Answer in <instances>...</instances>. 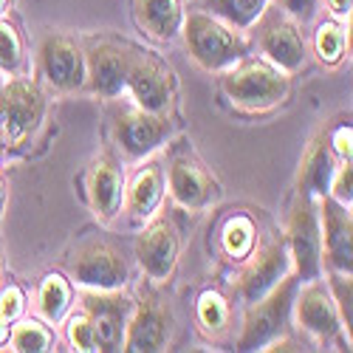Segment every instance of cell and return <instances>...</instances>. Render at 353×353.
<instances>
[{"mask_svg":"<svg viewBox=\"0 0 353 353\" xmlns=\"http://www.w3.org/2000/svg\"><path fill=\"white\" fill-rule=\"evenodd\" d=\"M184 43L192 60L203 71H226L246 60L249 43L241 37L238 28L226 26L210 12H190L181 23Z\"/></svg>","mask_w":353,"mask_h":353,"instance_id":"obj_1","label":"cell"},{"mask_svg":"<svg viewBox=\"0 0 353 353\" xmlns=\"http://www.w3.org/2000/svg\"><path fill=\"white\" fill-rule=\"evenodd\" d=\"M221 88L234 108L260 113V110L277 108L288 97L291 82H288V74H283L272 63L241 60L238 65L226 68Z\"/></svg>","mask_w":353,"mask_h":353,"instance_id":"obj_2","label":"cell"},{"mask_svg":"<svg viewBox=\"0 0 353 353\" xmlns=\"http://www.w3.org/2000/svg\"><path fill=\"white\" fill-rule=\"evenodd\" d=\"M300 288L297 274H285L269 294H263L260 300L246 303L243 314V328L238 336V350H263L274 339L283 336L288 325V314L294 308V294Z\"/></svg>","mask_w":353,"mask_h":353,"instance_id":"obj_3","label":"cell"},{"mask_svg":"<svg viewBox=\"0 0 353 353\" xmlns=\"http://www.w3.org/2000/svg\"><path fill=\"white\" fill-rule=\"evenodd\" d=\"M46 116V97L32 79H9L0 91V136L9 147L28 141Z\"/></svg>","mask_w":353,"mask_h":353,"instance_id":"obj_4","label":"cell"},{"mask_svg":"<svg viewBox=\"0 0 353 353\" xmlns=\"http://www.w3.org/2000/svg\"><path fill=\"white\" fill-rule=\"evenodd\" d=\"M288 252L297 266L300 283L322 277V232H319V210L316 198L297 192L288 212Z\"/></svg>","mask_w":353,"mask_h":353,"instance_id":"obj_5","label":"cell"},{"mask_svg":"<svg viewBox=\"0 0 353 353\" xmlns=\"http://www.w3.org/2000/svg\"><path fill=\"white\" fill-rule=\"evenodd\" d=\"M172 136V122L167 113H150L141 108L122 110L113 122V139L119 144V150L130 161H141L153 156L159 147Z\"/></svg>","mask_w":353,"mask_h":353,"instance_id":"obj_6","label":"cell"},{"mask_svg":"<svg viewBox=\"0 0 353 353\" xmlns=\"http://www.w3.org/2000/svg\"><path fill=\"white\" fill-rule=\"evenodd\" d=\"M37 68L48 88L71 94L85 85V51L63 32H48L37 51Z\"/></svg>","mask_w":353,"mask_h":353,"instance_id":"obj_7","label":"cell"},{"mask_svg":"<svg viewBox=\"0 0 353 353\" xmlns=\"http://www.w3.org/2000/svg\"><path fill=\"white\" fill-rule=\"evenodd\" d=\"M125 91L133 97L136 108L150 110V113H167L170 110V102H172L170 68L159 60L156 54L130 48Z\"/></svg>","mask_w":353,"mask_h":353,"instance_id":"obj_8","label":"cell"},{"mask_svg":"<svg viewBox=\"0 0 353 353\" xmlns=\"http://www.w3.org/2000/svg\"><path fill=\"white\" fill-rule=\"evenodd\" d=\"M71 277L88 291H119L128 283V263L105 241H88L71 260Z\"/></svg>","mask_w":353,"mask_h":353,"instance_id":"obj_9","label":"cell"},{"mask_svg":"<svg viewBox=\"0 0 353 353\" xmlns=\"http://www.w3.org/2000/svg\"><path fill=\"white\" fill-rule=\"evenodd\" d=\"M257 20H260L257 46H260L263 54H266V60L274 68H280L283 74L300 71L303 63H305V43L297 32V26L285 17V12H277V9H269V6Z\"/></svg>","mask_w":353,"mask_h":353,"instance_id":"obj_10","label":"cell"},{"mask_svg":"<svg viewBox=\"0 0 353 353\" xmlns=\"http://www.w3.org/2000/svg\"><path fill=\"white\" fill-rule=\"evenodd\" d=\"M179 254H181L179 229L164 215L153 218L136 238V260L141 272L153 283L170 280V274L175 272V263H179Z\"/></svg>","mask_w":353,"mask_h":353,"instance_id":"obj_11","label":"cell"},{"mask_svg":"<svg viewBox=\"0 0 353 353\" xmlns=\"http://www.w3.org/2000/svg\"><path fill=\"white\" fill-rule=\"evenodd\" d=\"M128 63H130V48L99 40L91 43L85 51V85L88 91L99 99H116L125 94V79H128Z\"/></svg>","mask_w":353,"mask_h":353,"instance_id":"obj_12","label":"cell"},{"mask_svg":"<svg viewBox=\"0 0 353 353\" xmlns=\"http://www.w3.org/2000/svg\"><path fill=\"white\" fill-rule=\"evenodd\" d=\"M82 311L88 314L97 336V350H122L125 331L133 303L116 291H88L82 297Z\"/></svg>","mask_w":353,"mask_h":353,"instance_id":"obj_13","label":"cell"},{"mask_svg":"<svg viewBox=\"0 0 353 353\" xmlns=\"http://www.w3.org/2000/svg\"><path fill=\"white\" fill-rule=\"evenodd\" d=\"M316 210L322 218V254H325L331 272L350 274L353 269V221L350 207H342L331 195L316 198Z\"/></svg>","mask_w":353,"mask_h":353,"instance_id":"obj_14","label":"cell"},{"mask_svg":"<svg viewBox=\"0 0 353 353\" xmlns=\"http://www.w3.org/2000/svg\"><path fill=\"white\" fill-rule=\"evenodd\" d=\"M249 257L252 260L246 263V269L241 274V283H238V291H241L243 303H254V300L263 297V294H269L288 274V266H291V252H288V243L283 238H274L269 243H263Z\"/></svg>","mask_w":353,"mask_h":353,"instance_id":"obj_15","label":"cell"},{"mask_svg":"<svg viewBox=\"0 0 353 353\" xmlns=\"http://www.w3.org/2000/svg\"><path fill=\"white\" fill-rule=\"evenodd\" d=\"M172 334V314L159 297H141V303L130 311L125 347L133 353H156L164 350Z\"/></svg>","mask_w":353,"mask_h":353,"instance_id":"obj_16","label":"cell"},{"mask_svg":"<svg viewBox=\"0 0 353 353\" xmlns=\"http://www.w3.org/2000/svg\"><path fill=\"white\" fill-rule=\"evenodd\" d=\"M167 187H170L172 201L190 212L207 210L218 198V184L210 179V172L190 156H179V159L170 161Z\"/></svg>","mask_w":353,"mask_h":353,"instance_id":"obj_17","label":"cell"},{"mask_svg":"<svg viewBox=\"0 0 353 353\" xmlns=\"http://www.w3.org/2000/svg\"><path fill=\"white\" fill-rule=\"evenodd\" d=\"M294 305H297V322L316 339H331L339 334L342 319L336 311V303L331 297V288L316 280H308L303 288L294 294Z\"/></svg>","mask_w":353,"mask_h":353,"instance_id":"obj_18","label":"cell"},{"mask_svg":"<svg viewBox=\"0 0 353 353\" xmlns=\"http://www.w3.org/2000/svg\"><path fill=\"white\" fill-rule=\"evenodd\" d=\"M88 201L102 223H110L125 201V172L113 156H99L88 170Z\"/></svg>","mask_w":353,"mask_h":353,"instance_id":"obj_19","label":"cell"},{"mask_svg":"<svg viewBox=\"0 0 353 353\" xmlns=\"http://www.w3.org/2000/svg\"><path fill=\"white\" fill-rule=\"evenodd\" d=\"M164 198V170L159 161H147L125 190V210L133 221H147Z\"/></svg>","mask_w":353,"mask_h":353,"instance_id":"obj_20","label":"cell"},{"mask_svg":"<svg viewBox=\"0 0 353 353\" xmlns=\"http://www.w3.org/2000/svg\"><path fill=\"white\" fill-rule=\"evenodd\" d=\"M331 175H334L331 141H328L325 130H322L319 136H314V139H311L308 150H305V156H303L297 192H305V195H311V198H322V195H328Z\"/></svg>","mask_w":353,"mask_h":353,"instance_id":"obj_21","label":"cell"},{"mask_svg":"<svg viewBox=\"0 0 353 353\" xmlns=\"http://www.w3.org/2000/svg\"><path fill=\"white\" fill-rule=\"evenodd\" d=\"M133 12H136V23L153 40L167 43L181 32L184 23L181 0H133Z\"/></svg>","mask_w":353,"mask_h":353,"instance_id":"obj_22","label":"cell"},{"mask_svg":"<svg viewBox=\"0 0 353 353\" xmlns=\"http://www.w3.org/2000/svg\"><path fill=\"white\" fill-rule=\"evenodd\" d=\"M71 308V285L63 274H46L37 291V311L48 325L63 322V316Z\"/></svg>","mask_w":353,"mask_h":353,"instance_id":"obj_23","label":"cell"},{"mask_svg":"<svg viewBox=\"0 0 353 353\" xmlns=\"http://www.w3.org/2000/svg\"><path fill=\"white\" fill-rule=\"evenodd\" d=\"M201 6L232 28H249L266 12L269 0H201Z\"/></svg>","mask_w":353,"mask_h":353,"instance_id":"obj_24","label":"cell"},{"mask_svg":"<svg viewBox=\"0 0 353 353\" xmlns=\"http://www.w3.org/2000/svg\"><path fill=\"white\" fill-rule=\"evenodd\" d=\"M257 243V226L249 215H232L221 229V249L229 260H246Z\"/></svg>","mask_w":353,"mask_h":353,"instance_id":"obj_25","label":"cell"},{"mask_svg":"<svg viewBox=\"0 0 353 353\" xmlns=\"http://www.w3.org/2000/svg\"><path fill=\"white\" fill-rule=\"evenodd\" d=\"M195 316H198V325H201L203 334L221 336L229 328V303H226V297L215 288L203 291L198 297V305H195Z\"/></svg>","mask_w":353,"mask_h":353,"instance_id":"obj_26","label":"cell"},{"mask_svg":"<svg viewBox=\"0 0 353 353\" xmlns=\"http://www.w3.org/2000/svg\"><path fill=\"white\" fill-rule=\"evenodd\" d=\"M9 342H12V350H17V353H46V350H51L54 334L40 319H23L17 325H12Z\"/></svg>","mask_w":353,"mask_h":353,"instance_id":"obj_27","label":"cell"},{"mask_svg":"<svg viewBox=\"0 0 353 353\" xmlns=\"http://www.w3.org/2000/svg\"><path fill=\"white\" fill-rule=\"evenodd\" d=\"M345 28L336 23H319L314 34V48L322 65H339L345 60Z\"/></svg>","mask_w":353,"mask_h":353,"instance_id":"obj_28","label":"cell"},{"mask_svg":"<svg viewBox=\"0 0 353 353\" xmlns=\"http://www.w3.org/2000/svg\"><path fill=\"white\" fill-rule=\"evenodd\" d=\"M23 68V40L9 20H0V71L17 77Z\"/></svg>","mask_w":353,"mask_h":353,"instance_id":"obj_29","label":"cell"},{"mask_svg":"<svg viewBox=\"0 0 353 353\" xmlns=\"http://www.w3.org/2000/svg\"><path fill=\"white\" fill-rule=\"evenodd\" d=\"M23 308H26L23 291L17 285L3 288V294H0V345L9 342V331L17 322V316L23 314Z\"/></svg>","mask_w":353,"mask_h":353,"instance_id":"obj_30","label":"cell"},{"mask_svg":"<svg viewBox=\"0 0 353 353\" xmlns=\"http://www.w3.org/2000/svg\"><path fill=\"white\" fill-rule=\"evenodd\" d=\"M68 342L74 345V350H82V353H94L97 350V336H94V325L88 319L85 311L74 314L68 319Z\"/></svg>","mask_w":353,"mask_h":353,"instance_id":"obj_31","label":"cell"},{"mask_svg":"<svg viewBox=\"0 0 353 353\" xmlns=\"http://www.w3.org/2000/svg\"><path fill=\"white\" fill-rule=\"evenodd\" d=\"M328 195L334 201H339L342 207H350L353 203V167H350V161H342L339 167H334Z\"/></svg>","mask_w":353,"mask_h":353,"instance_id":"obj_32","label":"cell"},{"mask_svg":"<svg viewBox=\"0 0 353 353\" xmlns=\"http://www.w3.org/2000/svg\"><path fill=\"white\" fill-rule=\"evenodd\" d=\"M331 297L336 303L342 325L350 328V274H339V272L331 274Z\"/></svg>","mask_w":353,"mask_h":353,"instance_id":"obj_33","label":"cell"},{"mask_svg":"<svg viewBox=\"0 0 353 353\" xmlns=\"http://www.w3.org/2000/svg\"><path fill=\"white\" fill-rule=\"evenodd\" d=\"M280 9L297 23H311L316 14V0H277Z\"/></svg>","mask_w":353,"mask_h":353,"instance_id":"obj_34","label":"cell"},{"mask_svg":"<svg viewBox=\"0 0 353 353\" xmlns=\"http://www.w3.org/2000/svg\"><path fill=\"white\" fill-rule=\"evenodd\" d=\"M331 147L336 150V156L342 159V161H350V150H353V130H350V125H339L334 133H331Z\"/></svg>","mask_w":353,"mask_h":353,"instance_id":"obj_35","label":"cell"},{"mask_svg":"<svg viewBox=\"0 0 353 353\" xmlns=\"http://www.w3.org/2000/svg\"><path fill=\"white\" fill-rule=\"evenodd\" d=\"M350 3H353V0H328V6H331L334 14H339V17L350 14Z\"/></svg>","mask_w":353,"mask_h":353,"instance_id":"obj_36","label":"cell"},{"mask_svg":"<svg viewBox=\"0 0 353 353\" xmlns=\"http://www.w3.org/2000/svg\"><path fill=\"white\" fill-rule=\"evenodd\" d=\"M3 207H6V181L0 175V215H3Z\"/></svg>","mask_w":353,"mask_h":353,"instance_id":"obj_37","label":"cell"},{"mask_svg":"<svg viewBox=\"0 0 353 353\" xmlns=\"http://www.w3.org/2000/svg\"><path fill=\"white\" fill-rule=\"evenodd\" d=\"M6 3H9V0H0V14H3V12H6Z\"/></svg>","mask_w":353,"mask_h":353,"instance_id":"obj_38","label":"cell"}]
</instances>
